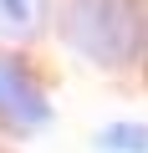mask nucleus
<instances>
[{"instance_id": "nucleus-1", "label": "nucleus", "mask_w": 148, "mask_h": 153, "mask_svg": "<svg viewBox=\"0 0 148 153\" xmlns=\"http://www.w3.org/2000/svg\"><path fill=\"white\" fill-rule=\"evenodd\" d=\"M0 112L16 117V123H46L41 97L31 92V82L21 76V66H16V61H5V56H0Z\"/></svg>"}, {"instance_id": "nucleus-3", "label": "nucleus", "mask_w": 148, "mask_h": 153, "mask_svg": "<svg viewBox=\"0 0 148 153\" xmlns=\"http://www.w3.org/2000/svg\"><path fill=\"white\" fill-rule=\"evenodd\" d=\"M31 10H36V0H0V16L5 21H31Z\"/></svg>"}, {"instance_id": "nucleus-2", "label": "nucleus", "mask_w": 148, "mask_h": 153, "mask_svg": "<svg viewBox=\"0 0 148 153\" xmlns=\"http://www.w3.org/2000/svg\"><path fill=\"white\" fill-rule=\"evenodd\" d=\"M97 143L107 153H148V128H107Z\"/></svg>"}]
</instances>
